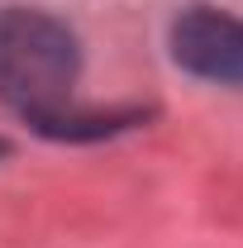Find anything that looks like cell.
I'll return each mask as SVG.
<instances>
[{
    "instance_id": "obj_1",
    "label": "cell",
    "mask_w": 243,
    "mask_h": 248,
    "mask_svg": "<svg viewBox=\"0 0 243 248\" xmlns=\"http://www.w3.org/2000/svg\"><path fill=\"white\" fill-rule=\"evenodd\" d=\"M76 72H81L76 33L62 19L43 10H19V5L0 10V100L15 105L38 134L81 139V134H110L138 120L134 110L129 115H81L72 105Z\"/></svg>"
},
{
    "instance_id": "obj_2",
    "label": "cell",
    "mask_w": 243,
    "mask_h": 248,
    "mask_svg": "<svg viewBox=\"0 0 243 248\" xmlns=\"http://www.w3.org/2000/svg\"><path fill=\"white\" fill-rule=\"evenodd\" d=\"M172 58L200 81L243 86V19L219 5L182 10L172 24Z\"/></svg>"
},
{
    "instance_id": "obj_3",
    "label": "cell",
    "mask_w": 243,
    "mask_h": 248,
    "mask_svg": "<svg viewBox=\"0 0 243 248\" xmlns=\"http://www.w3.org/2000/svg\"><path fill=\"white\" fill-rule=\"evenodd\" d=\"M0 157H5V139H0Z\"/></svg>"
}]
</instances>
